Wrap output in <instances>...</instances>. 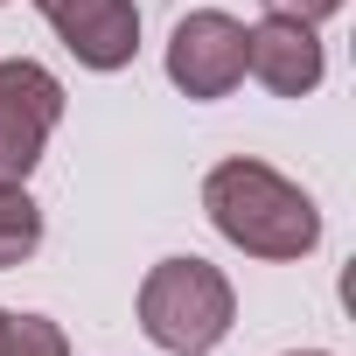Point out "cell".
<instances>
[{
	"mask_svg": "<svg viewBox=\"0 0 356 356\" xmlns=\"http://www.w3.org/2000/svg\"><path fill=\"white\" fill-rule=\"evenodd\" d=\"M203 210L217 224L224 245H238L245 259H307L321 245V210L300 182H286L280 168L238 154L217 161L203 175Z\"/></svg>",
	"mask_w": 356,
	"mask_h": 356,
	"instance_id": "cell-1",
	"label": "cell"
},
{
	"mask_svg": "<svg viewBox=\"0 0 356 356\" xmlns=\"http://www.w3.org/2000/svg\"><path fill=\"white\" fill-rule=\"evenodd\" d=\"M133 314H140V335L154 349H168V356H210L231 335V321H238V293H231V280L210 259L189 252V259H161L140 280Z\"/></svg>",
	"mask_w": 356,
	"mask_h": 356,
	"instance_id": "cell-2",
	"label": "cell"
},
{
	"mask_svg": "<svg viewBox=\"0 0 356 356\" xmlns=\"http://www.w3.org/2000/svg\"><path fill=\"white\" fill-rule=\"evenodd\" d=\"M56 119H63L56 70H42L35 56H8L0 63V189H22L35 175Z\"/></svg>",
	"mask_w": 356,
	"mask_h": 356,
	"instance_id": "cell-3",
	"label": "cell"
},
{
	"mask_svg": "<svg viewBox=\"0 0 356 356\" xmlns=\"http://www.w3.org/2000/svg\"><path fill=\"white\" fill-rule=\"evenodd\" d=\"M168 84L189 98H231L245 84V22L224 8H196L168 35Z\"/></svg>",
	"mask_w": 356,
	"mask_h": 356,
	"instance_id": "cell-4",
	"label": "cell"
},
{
	"mask_svg": "<svg viewBox=\"0 0 356 356\" xmlns=\"http://www.w3.org/2000/svg\"><path fill=\"white\" fill-rule=\"evenodd\" d=\"M35 15L63 35V49L84 70H126L140 49V8L133 0H35Z\"/></svg>",
	"mask_w": 356,
	"mask_h": 356,
	"instance_id": "cell-5",
	"label": "cell"
},
{
	"mask_svg": "<svg viewBox=\"0 0 356 356\" xmlns=\"http://www.w3.org/2000/svg\"><path fill=\"white\" fill-rule=\"evenodd\" d=\"M245 70L273 91V98H307L314 84H321V35L307 29V22H280V15H266L259 29H245Z\"/></svg>",
	"mask_w": 356,
	"mask_h": 356,
	"instance_id": "cell-6",
	"label": "cell"
},
{
	"mask_svg": "<svg viewBox=\"0 0 356 356\" xmlns=\"http://www.w3.org/2000/svg\"><path fill=\"white\" fill-rule=\"evenodd\" d=\"M35 245H42V210H35L29 182H22V189H0V273L29 266Z\"/></svg>",
	"mask_w": 356,
	"mask_h": 356,
	"instance_id": "cell-7",
	"label": "cell"
},
{
	"mask_svg": "<svg viewBox=\"0 0 356 356\" xmlns=\"http://www.w3.org/2000/svg\"><path fill=\"white\" fill-rule=\"evenodd\" d=\"M0 356H70V335L49 314H8V328H0Z\"/></svg>",
	"mask_w": 356,
	"mask_h": 356,
	"instance_id": "cell-8",
	"label": "cell"
},
{
	"mask_svg": "<svg viewBox=\"0 0 356 356\" xmlns=\"http://www.w3.org/2000/svg\"><path fill=\"white\" fill-rule=\"evenodd\" d=\"M266 15H280V22H328V15H342V0H259Z\"/></svg>",
	"mask_w": 356,
	"mask_h": 356,
	"instance_id": "cell-9",
	"label": "cell"
},
{
	"mask_svg": "<svg viewBox=\"0 0 356 356\" xmlns=\"http://www.w3.org/2000/svg\"><path fill=\"white\" fill-rule=\"evenodd\" d=\"M293 356H328V349H293Z\"/></svg>",
	"mask_w": 356,
	"mask_h": 356,
	"instance_id": "cell-10",
	"label": "cell"
},
{
	"mask_svg": "<svg viewBox=\"0 0 356 356\" xmlns=\"http://www.w3.org/2000/svg\"><path fill=\"white\" fill-rule=\"evenodd\" d=\"M0 328H8V307H0Z\"/></svg>",
	"mask_w": 356,
	"mask_h": 356,
	"instance_id": "cell-11",
	"label": "cell"
}]
</instances>
